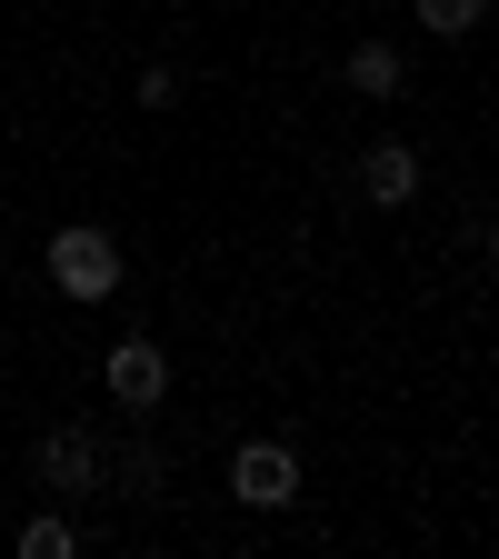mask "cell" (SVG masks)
<instances>
[{"instance_id":"obj_1","label":"cell","mask_w":499,"mask_h":559,"mask_svg":"<svg viewBox=\"0 0 499 559\" xmlns=\"http://www.w3.org/2000/svg\"><path fill=\"white\" fill-rule=\"evenodd\" d=\"M120 280H130V260H120V240L100 230V221H70V230H50V290L60 300H110L120 290Z\"/></svg>"},{"instance_id":"obj_2","label":"cell","mask_w":499,"mask_h":559,"mask_svg":"<svg viewBox=\"0 0 499 559\" xmlns=\"http://www.w3.org/2000/svg\"><path fill=\"white\" fill-rule=\"evenodd\" d=\"M230 489H240V510H290L300 500V450L290 440H240L230 450Z\"/></svg>"},{"instance_id":"obj_3","label":"cell","mask_w":499,"mask_h":559,"mask_svg":"<svg viewBox=\"0 0 499 559\" xmlns=\"http://www.w3.org/2000/svg\"><path fill=\"white\" fill-rule=\"evenodd\" d=\"M100 380H110V400H120V409H161V400H170V349L130 330V340H110Z\"/></svg>"},{"instance_id":"obj_4","label":"cell","mask_w":499,"mask_h":559,"mask_svg":"<svg viewBox=\"0 0 499 559\" xmlns=\"http://www.w3.org/2000/svg\"><path fill=\"white\" fill-rule=\"evenodd\" d=\"M31 469H40V489H60V500H81V489H100V479H110V460H100V440H91V430H50V440L31 450Z\"/></svg>"},{"instance_id":"obj_5","label":"cell","mask_w":499,"mask_h":559,"mask_svg":"<svg viewBox=\"0 0 499 559\" xmlns=\"http://www.w3.org/2000/svg\"><path fill=\"white\" fill-rule=\"evenodd\" d=\"M360 200L370 210H409L419 200V151H409V140H370V151H360Z\"/></svg>"},{"instance_id":"obj_6","label":"cell","mask_w":499,"mask_h":559,"mask_svg":"<svg viewBox=\"0 0 499 559\" xmlns=\"http://www.w3.org/2000/svg\"><path fill=\"white\" fill-rule=\"evenodd\" d=\"M340 81L360 91V100H400V91H409V70H400V50H390V40H349Z\"/></svg>"},{"instance_id":"obj_7","label":"cell","mask_w":499,"mask_h":559,"mask_svg":"<svg viewBox=\"0 0 499 559\" xmlns=\"http://www.w3.org/2000/svg\"><path fill=\"white\" fill-rule=\"evenodd\" d=\"M409 11H419V31H430V40H470V31L489 21V0H409Z\"/></svg>"},{"instance_id":"obj_8","label":"cell","mask_w":499,"mask_h":559,"mask_svg":"<svg viewBox=\"0 0 499 559\" xmlns=\"http://www.w3.org/2000/svg\"><path fill=\"white\" fill-rule=\"evenodd\" d=\"M70 549H81V530H70V520H31V530H21V559H70Z\"/></svg>"},{"instance_id":"obj_9","label":"cell","mask_w":499,"mask_h":559,"mask_svg":"<svg viewBox=\"0 0 499 559\" xmlns=\"http://www.w3.org/2000/svg\"><path fill=\"white\" fill-rule=\"evenodd\" d=\"M130 100H140V110H170V100H180V70H170V60H151V70L130 81Z\"/></svg>"},{"instance_id":"obj_10","label":"cell","mask_w":499,"mask_h":559,"mask_svg":"<svg viewBox=\"0 0 499 559\" xmlns=\"http://www.w3.org/2000/svg\"><path fill=\"white\" fill-rule=\"evenodd\" d=\"M489 270H499V230H489Z\"/></svg>"}]
</instances>
